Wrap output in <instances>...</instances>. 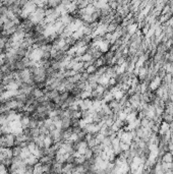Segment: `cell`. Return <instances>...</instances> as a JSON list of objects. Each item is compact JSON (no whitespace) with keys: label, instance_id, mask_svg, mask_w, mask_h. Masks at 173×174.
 I'll return each mask as SVG.
<instances>
[{"label":"cell","instance_id":"obj_1","mask_svg":"<svg viewBox=\"0 0 173 174\" xmlns=\"http://www.w3.org/2000/svg\"><path fill=\"white\" fill-rule=\"evenodd\" d=\"M163 162H173V155L172 153L167 152L163 156Z\"/></svg>","mask_w":173,"mask_h":174}]
</instances>
